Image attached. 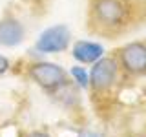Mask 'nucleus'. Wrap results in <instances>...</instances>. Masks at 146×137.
<instances>
[{"instance_id": "nucleus-6", "label": "nucleus", "mask_w": 146, "mask_h": 137, "mask_svg": "<svg viewBox=\"0 0 146 137\" xmlns=\"http://www.w3.org/2000/svg\"><path fill=\"white\" fill-rule=\"evenodd\" d=\"M26 39V27L22 20L13 13H6L0 18V46L4 48H15L22 44Z\"/></svg>"}, {"instance_id": "nucleus-4", "label": "nucleus", "mask_w": 146, "mask_h": 137, "mask_svg": "<svg viewBox=\"0 0 146 137\" xmlns=\"http://www.w3.org/2000/svg\"><path fill=\"white\" fill-rule=\"evenodd\" d=\"M122 79L146 77V40H131L115 51Z\"/></svg>"}, {"instance_id": "nucleus-12", "label": "nucleus", "mask_w": 146, "mask_h": 137, "mask_svg": "<svg viewBox=\"0 0 146 137\" xmlns=\"http://www.w3.org/2000/svg\"><path fill=\"white\" fill-rule=\"evenodd\" d=\"M91 137H97V135H91Z\"/></svg>"}, {"instance_id": "nucleus-7", "label": "nucleus", "mask_w": 146, "mask_h": 137, "mask_svg": "<svg viewBox=\"0 0 146 137\" xmlns=\"http://www.w3.org/2000/svg\"><path fill=\"white\" fill-rule=\"evenodd\" d=\"M71 55H73V59L80 64H93L104 55V48L97 42L77 40V42L71 46Z\"/></svg>"}, {"instance_id": "nucleus-3", "label": "nucleus", "mask_w": 146, "mask_h": 137, "mask_svg": "<svg viewBox=\"0 0 146 137\" xmlns=\"http://www.w3.org/2000/svg\"><path fill=\"white\" fill-rule=\"evenodd\" d=\"M121 79H122V73L117 64L115 55H102L97 62L91 64L88 88L91 90V93L95 97H104V95H110L117 88Z\"/></svg>"}, {"instance_id": "nucleus-11", "label": "nucleus", "mask_w": 146, "mask_h": 137, "mask_svg": "<svg viewBox=\"0 0 146 137\" xmlns=\"http://www.w3.org/2000/svg\"><path fill=\"white\" fill-rule=\"evenodd\" d=\"M130 137H146V134H137V135H130Z\"/></svg>"}, {"instance_id": "nucleus-10", "label": "nucleus", "mask_w": 146, "mask_h": 137, "mask_svg": "<svg viewBox=\"0 0 146 137\" xmlns=\"http://www.w3.org/2000/svg\"><path fill=\"white\" fill-rule=\"evenodd\" d=\"M24 137H51V135L44 130H31V132H26Z\"/></svg>"}, {"instance_id": "nucleus-9", "label": "nucleus", "mask_w": 146, "mask_h": 137, "mask_svg": "<svg viewBox=\"0 0 146 137\" xmlns=\"http://www.w3.org/2000/svg\"><path fill=\"white\" fill-rule=\"evenodd\" d=\"M9 68H11V61H9L6 55H0V77L6 71H9Z\"/></svg>"}, {"instance_id": "nucleus-5", "label": "nucleus", "mask_w": 146, "mask_h": 137, "mask_svg": "<svg viewBox=\"0 0 146 137\" xmlns=\"http://www.w3.org/2000/svg\"><path fill=\"white\" fill-rule=\"evenodd\" d=\"M70 44H71L70 27L64 24H57L40 33V37L35 42V48L40 53H62L70 48Z\"/></svg>"}, {"instance_id": "nucleus-1", "label": "nucleus", "mask_w": 146, "mask_h": 137, "mask_svg": "<svg viewBox=\"0 0 146 137\" xmlns=\"http://www.w3.org/2000/svg\"><path fill=\"white\" fill-rule=\"evenodd\" d=\"M137 15L133 0H90L88 29L90 33L113 39L126 33Z\"/></svg>"}, {"instance_id": "nucleus-8", "label": "nucleus", "mask_w": 146, "mask_h": 137, "mask_svg": "<svg viewBox=\"0 0 146 137\" xmlns=\"http://www.w3.org/2000/svg\"><path fill=\"white\" fill-rule=\"evenodd\" d=\"M70 75L75 79V82L80 86V88H88L90 86V73L84 71L82 66H73L70 70Z\"/></svg>"}, {"instance_id": "nucleus-2", "label": "nucleus", "mask_w": 146, "mask_h": 137, "mask_svg": "<svg viewBox=\"0 0 146 137\" xmlns=\"http://www.w3.org/2000/svg\"><path fill=\"white\" fill-rule=\"evenodd\" d=\"M26 75L29 77L31 82H35L40 90H44L49 95H57L62 90L70 86V75L60 64L48 62V61H36L27 64Z\"/></svg>"}]
</instances>
